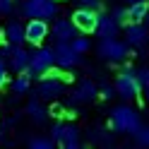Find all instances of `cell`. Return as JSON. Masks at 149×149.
<instances>
[{
    "instance_id": "3",
    "label": "cell",
    "mask_w": 149,
    "mask_h": 149,
    "mask_svg": "<svg viewBox=\"0 0 149 149\" xmlns=\"http://www.w3.org/2000/svg\"><path fill=\"white\" fill-rule=\"evenodd\" d=\"M139 91H142V84H139L137 72L132 70V65H125L116 79V94L123 101H132L135 96H139Z\"/></svg>"
},
{
    "instance_id": "28",
    "label": "cell",
    "mask_w": 149,
    "mask_h": 149,
    "mask_svg": "<svg viewBox=\"0 0 149 149\" xmlns=\"http://www.w3.org/2000/svg\"><path fill=\"white\" fill-rule=\"evenodd\" d=\"M99 96L104 99V101H108V99H113V96H116V84H113V87H101V91H99Z\"/></svg>"
},
{
    "instance_id": "22",
    "label": "cell",
    "mask_w": 149,
    "mask_h": 149,
    "mask_svg": "<svg viewBox=\"0 0 149 149\" xmlns=\"http://www.w3.org/2000/svg\"><path fill=\"white\" fill-rule=\"evenodd\" d=\"M111 17L120 24V26H125L127 22H130V17H127V10L125 7H113V12H111Z\"/></svg>"
},
{
    "instance_id": "16",
    "label": "cell",
    "mask_w": 149,
    "mask_h": 149,
    "mask_svg": "<svg viewBox=\"0 0 149 149\" xmlns=\"http://www.w3.org/2000/svg\"><path fill=\"white\" fill-rule=\"evenodd\" d=\"M3 34H5V39L10 41L12 46H22L24 43V24L17 22V19H12L10 24H7L3 29Z\"/></svg>"
},
{
    "instance_id": "10",
    "label": "cell",
    "mask_w": 149,
    "mask_h": 149,
    "mask_svg": "<svg viewBox=\"0 0 149 149\" xmlns=\"http://www.w3.org/2000/svg\"><path fill=\"white\" fill-rule=\"evenodd\" d=\"M77 34H79V29L74 26L72 19H63L60 17V19H55L53 26H51V36L55 41H72Z\"/></svg>"
},
{
    "instance_id": "17",
    "label": "cell",
    "mask_w": 149,
    "mask_h": 149,
    "mask_svg": "<svg viewBox=\"0 0 149 149\" xmlns=\"http://www.w3.org/2000/svg\"><path fill=\"white\" fill-rule=\"evenodd\" d=\"M31 77H36V74H34L29 68L19 72V77L12 82V91H15L17 96H19V94H26V91H29V87H31Z\"/></svg>"
},
{
    "instance_id": "31",
    "label": "cell",
    "mask_w": 149,
    "mask_h": 149,
    "mask_svg": "<svg viewBox=\"0 0 149 149\" xmlns=\"http://www.w3.org/2000/svg\"><path fill=\"white\" fill-rule=\"evenodd\" d=\"M144 19H147V22H149V7H147V17H144Z\"/></svg>"
},
{
    "instance_id": "24",
    "label": "cell",
    "mask_w": 149,
    "mask_h": 149,
    "mask_svg": "<svg viewBox=\"0 0 149 149\" xmlns=\"http://www.w3.org/2000/svg\"><path fill=\"white\" fill-rule=\"evenodd\" d=\"M137 77H139V84H142V91H144V96L149 99V68H142L137 72Z\"/></svg>"
},
{
    "instance_id": "8",
    "label": "cell",
    "mask_w": 149,
    "mask_h": 149,
    "mask_svg": "<svg viewBox=\"0 0 149 149\" xmlns=\"http://www.w3.org/2000/svg\"><path fill=\"white\" fill-rule=\"evenodd\" d=\"M55 65V51L48 48V46H36V51L31 53V58H29V70L34 74H41L43 70H48Z\"/></svg>"
},
{
    "instance_id": "5",
    "label": "cell",
    "mask_w": 149,
    "mask_h": 149,
    "mask_svg": "<svg viewBox=\"0 0 149 149\" xmlns=\"http://www.w3.org/2000/svg\"><path fill=\"white\" fill-rule=\"evenodd\" d=\"M51 137L55 139V144L63 149H77L79 147V130L74 125H65V123H55L51 130Z\"/></svg>"
},
{
    "instance_id": "4",
    "label": "cell",
    "mask_w": 149,
    "mask_h": 149,
    "mask_svg": "<svg viewBox=\"0 0 149 149\" xmlns=\"http://www.w3.org/2000/svg\"><path fill=\"white\" fill-rule=\"evenodd\" d=\"M127 41H118L116 36L113 39H101L99 43V55L108 63H123L127 55H130V48H127Z\"/></svg>"
},
{
    "instance_id": "25",
    "label": "cell",
    "mask_w": 149,
    "mask_h": 149,
    "mask_svg": "<svg viewBox=\"0 0 149 149\" xmlns=\"http://www.w3.org/2000/svg\"><path fill=\"white\" fill-rule=\"evenodd\" d=\"M137 144H139V147H149V127H139V132H137Z\"/></svg>"
},
{
    "instance_id": "26",
    "label": "cell",
    "mask_w": 149,
    "mask_h": 149,
    "mask_svg": "<svg viewBox=\"0 0 149 149\" xmlns=\"http://www.w3.org/2000/svg\"><path fill=\"white\" fill-rule=\"evenodd\" d=\"M15 12V0H0V15H12Z\"/></svg>"
},
{
    "instance_id": "9",
    "label": "cell",
    "mask_w": 149,
    "mask_h": 149,
    "mask_svg": "<svg viewBox=\"0 0 149 149\" xmlns=\"http://www.w3.org/2000/svg\"><path fill=\"white\" fill-rule=\"evenodd\" d=\"M70 19L82 34H94L96 31V22H99V10H89V7H77L72 12Z\"/></svg>"
},
{
    "instance_id": "12",
    "label": "cell",
    "mask_w": 149,
    "mask_h": 149,
    "mask_svg": "<svg viewBox=\"0 0 149 149\" xmlns=\"http://www.w3.org/2000/svg\"><path fill=\"white\" fill-rule=\"evenodd\" d=\"M96 96H99L96 84H94L91 79H84V82H79V84H77V89L72 91L70 101H72V104H89V101H94Z\"/></svg>"
},
{
    "instance_id": "11",
    "label": "cell",
    "mask_w": 149,
    "mask_h": 149,
    "mask_svg": "<svg viewBox=\"0 0 149 149\" xmlns=\"http://www.w3.org/2000/svg\"><path fill=\"white\" fill-rule=\"evenodd\" d=\"M149 39V31L147 26L142 22H127L125 24V41L130 46H135V48H139V46H144Z\"/></svg>"
},
{
    "instance_id": "23",
    "label": "cell",
    "mask_w": 149,
    "mask_h": 149,
    "mask_svg": "<svg viewBox=\"0 0 149 149\" xmlns=\"http://www.w3.org/2000/svg\"><path fill=\"white\" fill-rule=\"evenodd\" d=\"M89 137H91V142H96V144H111V137L106 135V130H91Z\"/></svg>"
},
{
    "instance_id": "2",
    "label": "cell",
    "mask_w": 149,
    "mask_h": 149,
    "mask_svg": "<svg viewBox=\"0 0 149 149\" xmlns=\"http://www.w3.org/2000/svg\"><path fill=\"white\" fill-rule=\"evenodd\" d=\"M19 12L24 17H39V19L51 22L58 17V0H22L19 3Z\"/></svg>"
},
{
    "instance_id": "20",
    "label": "cell",
    "mask_w": 149,
    "mask_h": 149,
    "mask_svg": "<svg viewBox=\"0 0 149 149\" xmlns=\"http://www.w3.org/2000/svg\"><path fill=\"white\" fill-rule=\"evenodd\" d=\"M70 46H72V48H74V51H77L79 55H84V53H87V51L91 48V41H89V39H87V36H84V34H82V31H79V34H77V36H74V39L70 41Z\"/></svg>"
},
{
    "instance_id": "21",
    "label": "cell",
    "mask_w": 149,
    "mask_h": 149,
    "mask_svg": "<svg viewBox=\"0 0 149 149\" xmlns=\"http://www.w3.org/2000/svg\"><path fill=\"white\" fill-rule=\"evenodd\" d=\"M29 147L31 149H53L58 144H55L53 137H34V139H29Z\"/></svg>"
},
{
    "instance_id": "7",
    "label": "cell",
    "mask_w": 149,
    "mask_h": 149,
    "mask_svg": "<svg viewBox=\"0 0 149 149\" xmlns=\"http://www.w3.org/2000/svg\"><path fill=\"white\" fill-rule=\"evenodd\" d=\"M53 51H55V65L63 70H70V68L82 63V55L70 46V41H58Z\"/></svg>"
},
{
    "instance_id": "14",
    "label": "cell",
    "mask_w": 149,
    "mask_h": 149,
    "mask_svg": "<svg viewBox=\"0 0 149 149\" xmlns=\"http://www.w3.org/2000/svg\"><path fill=\"white\" fill-rule=\"evenodd\" d=\"M58 94H63V79H41L39 89H36V96L39 99H55Z\"/></svg>"
},
{
    "instance_id": "13",
    "label": "cell",
    "mask_w": 149,
    "mask_h": 149,
    "mask_svg": "<svg viewBox=\"0 0 149 149\" xmlns=\"http://www.w3.org/2000/svg\"><path fill=\"white\" fill-rule=\"evenodd\" d=\"M120 29V24L113 19L111 15H104V12H99V22H96V34L101 36V39H113V36L118 34Z\"/></svg>"
},
{
    "instance_id": "27",
    "label": "cell",
    "mask_w": 149,
    "mask_h": 149,
    "mask_svg": "<svg viewBox=\"0 0 149 149\" xmlns=\"http://www.w3.org/2000/svg\"><path fill=\"white\" fill-rule=\"evenodd\" d=\"M79 7H89V10H101V0H77Z\"/></svg>"
},
{
    "instance_id": "30",
    "label": "cell",
    "mask_w": 149,
    "mask_h": 149,
    "mask_svg": "<svg viewBox=\"0 0 149 149\" xmlns=\"http://www.w3.org/2000/svg\"><path fill=\"white\" fill-rule=\"evenodd\" d=\"M51 116H55V118H60V116H65V111H63V106H58V104H55V106L51 108Z\"/></svg>"
},
{
    "instance_id": "18",
    "label": "cell",
    "mask_w": 149,
    "mask_h": 149,
    "mask_svg": "<svg viewBox=\"0 0 149 149\" xmlns=\"http://www.w3.org/2000/svg\"><path fill=\"white\" fill-rule=\"evenodd\" d=\"M147 7H149L147 0L130 3V7H127V17H130V22H144V17H147Z\"/></svg>"
},
{
    "instance_id": "15",
    "label": "cell",
    "mask_w": 149,
    "mask_h": 149,
    "mask_svg": "<svg viewBox=\"0 0 149 149\" xmlns=\"http://www.w3.org/2000/svg\"><path fill=\"white\" fill-rule=\"evenodd\" d=\"M29 58H31V53L26 51V48L15 46V48H12V55H10V68H12L15 72H22V70L29 68Z\"/></svg>"
},
{
    "instance_id": "29",
    "label": "cell",
    "mask_w": 149,
    "mask_h": 149,
    "mask_svg": "<svg viewBox=\"0 0 149 149\" xmlns=\"http://www.w3.org/2000/svg\"><path fill=\"white\" fill-rule=\"evenodd\" d=\"M5 84H7V65L0 58V87H5Z\"/></svg>"
},
{
    "instance_id": "32",
    "label": "cell",
    "mask_w": 149,
    "mask_h": 149,
    "mask_svg": "<svg viewBox=\"0 0 149 149\" xmlns=\"http://www.w3.org/2000/svg\"><path fill=\"white\" fill-rule=\"evenodd\" d=\"M127 3H139V0H127Z\"/></svg>"
},
{
    "instance_id": "6",
    "label": "cell",
    "mask_w": 149,
    "mask_h": 149,
    "mask_svg": "<svg viewBox=\"0 0 149 149\" xmlns=\"http://www.w3.org/2000/svg\"><path fill=\"white\" fill-rule=\"evenodd\" d=\"M46 36H51V26L46 19H39V17H31L29 22L24 24V41L31 46H43Z\"/></svg>"
},
{
    "instance_id": "19",
    "label": "cell",
    "mask_w": 149,
    "mask_h": 149,
    "mask_svg": "<svg viewBox=\"0 0 149 149\" xmlns=\"http://www.w3.org/2000/svg\"><path fill=\"white\" fill-rule=\"evenodd\" d=\"M26 113H29V118L34 123H43L46 116H48V111H46L39 101H29V104H26Z\"/></svg>"
},
{
    "instance_id": "1",
    "label": "cell",
    "mask_w": 149,
    "mask_h": 149,
    "mask_svg": "<svg viewBox=\"0 0 149 149\" xmlns=\"http://www.w3.org/2000/svg\"><path fill=\"white\" fill-rule=\"evenodd\" d=\"M111 127L116 132H125V135H137L142 127L139 113L130 106H116L111 111Z\"/></svg>"
}]
</instances>
